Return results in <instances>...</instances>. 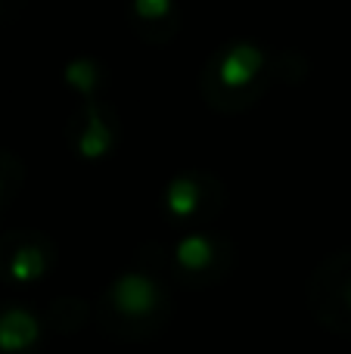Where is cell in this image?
<instances>
[{
	"label": "cell",
	"mask_w": 351,
	"mask_h": 354,
	"mask_svg": "<svg viewBox=\"0 0 351 354\" xmlns=\"http://www.w3.org/2000/svg\"><path fill=\"white\" fill-rule=\"evenodd\" d=\"M267 72V53L255 41H230L215 50L202 72V97L215 109L236 112L249 106V93L258 91Z\"/></svg>",
	"instance_id": "obj_1"
},
{
	"label": "cell",
	"mask_w": 351,
	"mask_h": 354,
	"mask_svg": "<svg viewBox=\"0 0 351 354\" xmlns=\"http://www.w3.org/2000/svg\"><path fill=\"white\" fill-rule=\"evenodd\" d=\"M168 314V295L146 270H128L115 277L99 301V317L122 336H146L159 330Z\"/></svg>",
	"instance_id": "obj_2"
},
{
	"label": "cell",
	"mask_w": 351,
	"mask_h": 354,
	"mask_svg": "<svg viewBox=\"0 0 351 354\" xmlns=\"http://www.w3.org/2000/svg\"><path fill=\"white\" fill-rule=\"evenodd\" d=\"M311 305L333 330H351V252L327 258L311 280Z\"/></svg>",
	"instance_id": "obj_3"
},
{
	"label": "cell",
	"mask_w": 351,
	"mask_h": 354,
	"mask_svg": "<svg viewBox=\"0 0 351 354\" xmlns=\"http://www.w3.org/2000/svg\"><path fill=\"white\" fill-rule=\"evenodd\" d=\"M227 245L209 233H190L171 252V261L187 280H215L227 270Z\"/></svg>",
	"instance_id": "obj_4"
},
{
	"label": "cell",
	"mask_w": 351,
	"mask_h": 354,
	"mask_svg": "<svg viewBox=\"0 0 351 354\" xmlns=\"http://www.w3.org/2000/svg\"><path fill=\"white\" fill-rule=\"evenodd\" d=\"M209 199H221V187L209 174H178L165 187V212L171 214V221H180V224L205 218Z\"/></svg>",
	"instance_id": "obj_5"
},
{
	"label": "cell",
	"mask_w": 351,
	"mask_h": 354,
	"mask_svg": "<svg viewBox=\"0 0 351 354\" xmlns=\"http://www.w3.org/2000/svg\"><path fill=\"white\" fill-rule=\"evenodd\" d=\"M112 112L97 100H87L84 109L72 115V147L84 159H97V156L109 153L115 143V122Z\"/></svg>",
	"instance_id": "obj_6"
},
{
	"label": "cell",
	"mask_w": 351,
	"mask_h": 354,
	"mask_svg": "<svg viewBox=\"0 0 351 354\" xmlns=\"http://www.w3.org/2000/svg\"><path fill=\"white\" fill-rule=\"evenodd\" d=\"M12 252L3 261V274L16 283H31L50 270V239L37 233H16L10 236Z\"/></svg>",
	"instance_id": "obj_7"
},
{
	"label": "cell",
	"mask_w": 351,
	"mask_h": 354,
	"mask_svg": "<svg viewBox=\"0 0 351 354\" xmlns=\"http://www.w3.org/2000/svg\"><path fill=\"white\" fill-rule=\"evenodd\" d=\"M41 339V324L28 308L10 305L0 311V354H28Z\"/></svg>",
	"instance_id": "obj_8"
},
{
	"label": "cell",
	"mask_w": 351,
	"mask_h": 354,
	"mask_svg": "<svg viewBox=\"0 0 351 354\" xmlns=\"http://www.w3.org/2000/svg\"><path fill=\"white\" fill-rule=\"evenodd\" d=\"M99 75H103V66H97V62H91V59H78L68 66V81H72L84 97H93Z\"/></svg>",
	"instance_id": "obj_9"
},
{
	"label": "cell",
	"mask_w": 351,
	"mask_h": 354,
	"mask_svg": "<svg viewBox=\"0 0 351 354\" xmlns=\"http://www.w3.org/2000/svg\"><path fill=\"white\" fill-rule=\"evenodd\" d=\"M171 12V0H134V22H165Z\"/></svg>",
	"instance_id": "obj_10"
},
{
	"label": "cell",
	"mask_w": 351,
	"mask_h": 354,
	"mask_svg": "<svg viewBox=\"0 0 351 354\" xmlns=\"http://www.w3.org/2000/svg\"><path fill=\"white\" fill-rule=\"evenodd\" d=\"M0 189H3V180H0Z\"/></svg>",
	"instance_id": "obj_11"
}]
</instances>
